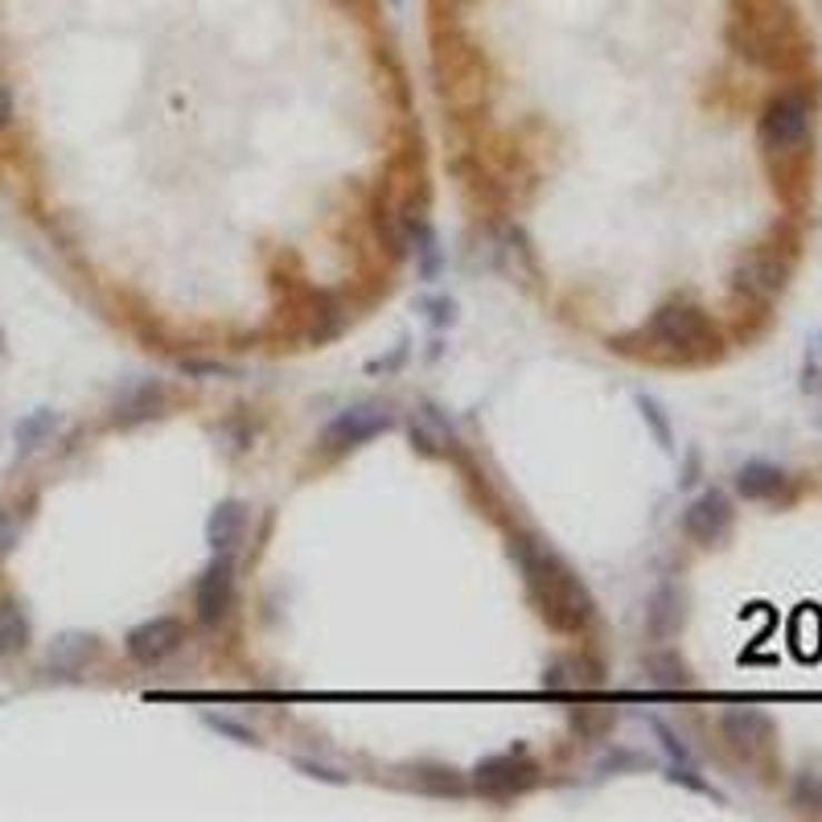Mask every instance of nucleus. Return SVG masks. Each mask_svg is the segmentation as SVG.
I'll return each mask as SVG.
<instances>
[{
  "label": "nucleus",
  "mask_w": 822,
  "mask_h": 822,
  "mask_svg": "<svg viewBox=\"0 0 822 822\" xmlns=\"http://www.w3.org/2000/svg\"><path fill=\"white\" fill-rule=\"evenodd\" d=\"M785 486H790V477L769 460H753L736 473V494L749 502H773L778 494H785Z\"/></svg>",
  "instance_id": "ddd939ff"
},
{
  "label": "nucleus",
  "mask_w": 822,
  "mask_h": 822,
  "mask_svg": "<svg viewBox=\"0 0 822 822\" xmlns=\"http://www.w3.org/2000/svg\"><path fill=\"white\" fill-rule=\"evenodd\" d=\"M810 99L794 87L769 95V103L761 108V120H756V140H761V152H765L773 165L798 161L806 157L810 149Z\"/></svg>",
  "instance_id": "f03ea898"
},
{
  "label": "nucleus",
  "mask_w": 822,
  "mask_h": 822,
  "mask_svg": "<svg viewBox=\"0 0 822 822\" xmlns=\"http://www.w3.org/2000/svg\"><path fill=\"white\" fill-rule=\"evenodd\" d=\"M50 428H55V416H46V412H38V416H29L26 424L17 428V440H21L26 448H33V440H38V436H46Z\"/></svg>",
  "instance_id": "4be33fe9"
},
{
  "label": "nucleus",
  "mask_w": 822,
  "mask_h": 822,
  "mask_svg": "<svg viewBox=\"0 0 822 822\" xmlns=\"http://www.w3.org/2000/svg\"><path fill=\"white\" fill-rule=\"evenodd\" d=\"M244 526H247V511L244 502H222L215 514H210V523H206V539L215 552L227 555L235 543L244 539Z\"/></svg>",
  "instance_id": "2eb2a0df"
},
{
  "label": "nucleus",
  "mask_w": 822,
  "mask_h": 822,
  "mask_svg": "<svg viewBox=\"0 0 822 822\" xmlns=\"http://www.w3.org/2000/svg\"><path fill=\"white\" fill-rule=\"evenodd\" d=\"M419 790H428V794H465V782H460L453 769H419Z\"/></svg>",
  "instance_id": "aec40b11"
},
{
  "label": "nucleus",
  "mask_w": 822,
  "mask_h": 822,
  "mask_svg": "<svg viewBox=\"0 0 822 822\" xmlns=\"http://www.w3.org/2000/svg\"><path fill=\"white\" fill-rule=\"evenodd\" d=\"M646 671H650V683H654V687L683 691V687L691 683L687 662L679 658V654H650V658H646Z\"/></svg>",
  "instance_id": "a211bd4d"
},
{
  "label": "nucleus",
  "mask_w": 822,
  "mask_h": 822,
  "mask_svg": "<svg viewBox=\"0 0 822 822\" xmlns=\"http://www.w3.org/2000/svg\"><path fill=\"white\" fill-rule=\"evenodd\" d=\"M26 646H29L26 613H21L13 601H4V605H0V654H21Z\"/></svg>",
  "instance_id": "6ab92c4d"
},
{
  "label": "nucleus",
  "mask_w": 822,
  "mask_h": 822,
  "mask_svg": "<svg viewBox=\"0 0 822 822\" xmlns=\"http://www.w3.org/2000/svg\"><path fill=\"white\" fill-rule=\"evenodd\" d=\"M412 440L424 445L428 453H445L453 445V432H448V424L432 407H419V412H412Z\"/></svg>",
  "instance_id": "f3484780"
},
{
  "label": "nucleus",
  "mask_w": 822,
  "mask_h": 822,
  "mask_svg": "<svg viewBox=\"0 0 822 822\" xmlns=\"http://www.w3.org/2000/svg\"><path fill=\"white\" fill-rule=\"evenodd\" d=\"M732 526V502L720 494V489H707L700 498L691 502L687 514H683V531H687L691 539L703 543V547H712L729 535Z\"/></svg>",
  "instance_id": "6e6552de"
},
{
  "label": "nucleus",
  "mask_w": 822,
  "mask_h": 822,
  "mask_svg": "<svg viewBox=\"0 0 822 822\" xmlns=\"http://www.w3.org/2000/svg\"><path fill=\"white\" fill-rule=\"evenodd\" d=\"M95 658V642L91 637H82V634H67V637H58L55 646H50V666L62 674H75L82 671L87 662Z\"/></svg>",
  "instance_id": "dca6fc26"
},
{
  "label": "nucleus",
  "mask_w": 822,
  "mask_h": 822,
  "mask_svg": "<svg viewBox=\"0 0 822 822\" xmlns=\"http://www.w3.org/2000/svg\"><path fill=\"white\" fill-rule=\"evenodd\" d=\"M514 559L523 567L526 588L535 596V605L543 608V617L552 621L555 630H572V634H576V630H584V625L593 621V596H588V588L580 584V576L552 552V547H543L539 539L518 535V539H514Z\"/></svg>",
  "instance_id": "f257e3e1"
},
{
  "label": "nucleus",
  "mask_w": 822,
  "mask_h": 822,
  "mask_svg": "<svg viewBox=\"0 0 822 822\" xmlns=\"http://www.w3.org/2000/svg\"><path fill=\"white\" fill-rule=\"evenodd\" d=\"M576 724L584 732H596V729H605V724H613V712H593V707H588V712L576 715Z\"/></svg>",
  "instance_id": "393cba45"
},
{
  "label": "nucleus",
  "mask_w": 822,
  "mask_h": 822,
  "mask_svg": "<svg viewBox=\"0 0 822 822\" xmlns=\"http://www.w3.org/2000/svg\"><path fill=\"white\" fill-rule=\"evenodd\" d=\"M186 642V625L177 617H152L145 625H136L128 634V654H132L140 666H152V662L169 658L177 646Z\"/></svg>",
  "instance_id": "0eeeda50"
},
{
  "label": "nucleus",
  "mask_w": 822,
  "mask_h": 822,
  "mask_svg": "<svg viewBox=\"0 0 822 822\" xmlns=\"http://www.w3.org/2000/svg\"><path fill=\"white\" fill-rule=\"evenodd\" d=\"M387 424H392L387 407H378V404L346 407V412L325 428V448H329V453H341V448H350V445H363V440H370V436L383 432Z\"/></svg>",
  "instance_id": "39448f33"
},
{
  "label": "nucleus",
  "mask_w": 822,
  "mask_h": 822,
  "mask_svg": "<svg viewBox=\"0 0 822 822\" xmlns=\"http://www.w3.org/2000/svg\"><path fill=\"white\" fill-rule=\"evenodd\" d=\"M650 337H654V346L683 354V358H703V354H715V346H720V334L707 321V313L695 309V305H683V300L662 305L650 317Z\"/></svg>",
  "instance_id": "7ed1b4c3"
},
{
  "label": "nucleus",
  "mask_w": 822,
  "mask_h": 822,
  "mask_svg": "<svg viewBox=\"0 0 822 822\" xmlns=\"http://www.w3.org/2000/svg\"><path fill=\"white\" fill-rule=\"evenodd\" d=\"M531 782H535V765L514 753L494 756V761L477 765V773H473V785L489 798H511V794H518V790H526Z\"/></svg>",
  "instance_id": "1a4fd4ad"
},
{
  "label": "nucleus",
  "mask_w": 822,
  "mask_h": 822,
  "mask_svg": "<svg viewBox=\"0 0 822 822\" xmlns=\"http://www.w3.org/2000/svg\"><path fill=\"white\" fill-rule=\"evenodd\" d=\"M785 284H790V259L782 251H773V247H753V251H744L736 259V268H732V288H736V297L753 300V305H769V300H778L785 293Z\"/></svg>",
  "instance_id": "20e7f679"
},
{
  "label": "nucleus",
  "mask_w": 822,
  "mask_h": 822,
  "mask_svg": "<svg viewBox=\"0 0 822 822\" xmlns=\"http://www.w3.org/2000/svg\"><path fill=\"white\" fill-rule=\"evenodd\" d=\"M596 683H601V671L588 658H559L543 674L547 691H593Z\"/></svg>",
  "instance_id": "4468645a"
},
{
  "label": "nucleus",
  "mask_w": 822,
  "mask_h": 822,
  "mask_svg": "<svg viewBox=\"0 0 822 822\" xmlns=\"http://www.w3.org/2000/svg\"><path fill=\"white\" fill-rule=\"evenodd\" d=\"M720 732H724V741L744 756H756V753H769L773 749V720L765 712H756V707H732V712L720 715Z\"/></svg>",
  "instance_id": "423d86ee"
},
{
  "label": "nucleus",
  "mask_w": 822,
  "mask_h": 822,
  "mask_svg": "<svg viewBox=\"0 0 822 822\" xmlns=\"http://www.w3.org/2000/svg\"><path fill=\"white\" fill-rule=\"evenodd\" d=\"M206 724H210V729H218V732H227V736H235V741H244V744H251V741H256L251 732H247V729H239L235 720H222V715H206Z\"/></svg>",
  "instance_id": "5701e85b"
},
{
  "label": "nucleus",
  "mask_w": 822,
  "mask_h": 822,
  "mask_svg": "<svg viewBox=\"0 0 822 822\" xmlns=\"http://www.w3.org/2000/svg\"><path fill=\"white\" fill-rule=\"evenodd\" d=\"M161 404H165L161 383H152V378H145V383H132V387H123V392L116 395V404H111V424L128 428V424L152 419L157 412H161Z\"/></svg>",
  "instance_id": "9b49d317"
},
{
  "label": "nucleus",
  "mask_w": 822,
  "mask_h": 822,
  "mask_svg": "<svg viewBox=\"0 0 822 822\" xmlns=\"http://www.w3.org/2000/svg\"><path fill=\"white\" fill-rule=\"evenodd\" d=\"M230 596H235L230 559H227V555H218L215 564L202 572V580H198V617H202L206 625L222 621V613L230 608Z\"/></svg>",
  "instance_id": "9d476101"
},
{
  "label": "nucleus",
  "mask_w": 822,
  "mask_h": 822,
  "mask_svg": "<svg viewBox=\"0 0 822 822\" xmlns=\"http://www.w3.org/2000/svg\"><path fill=\"white\" fill-rule=\"evenodd\" d=\"M642 412H646V419L654 424V432H658L662 445H671V428H666V419L658 416V404H654V399H642Z\"/></svg>",
  "instance_id": "b1692460"
},
{
  "label": "nucleus",
  "mask_w": 822,
  "mask_h": 822,
  "mask_svg": "<svg viewBox=\"0 0 822 822\" xmlns=\"http://www.w3.org/2000/svg\"><path fill=\"white\" fill-rule=\"evenodd\" d=\"M13 123V95H9V87H0V132Z\"/></svg>",
  "instance_id": "a878e982"
},
{
  "label": "nucleus",
  "mask_w": 822,
  "mask_h": 822,
  "mask_svg": "<svg viewBox=\"0 0 822 822\" xmlns=\"http://www.w3.org/2000/svg\"><path fill=\"white\" fill-rule=\"evenodd\" d=\"M794 802L802 810H814V814H822V782H819V778L802 773V778L794 782Z\"/></svg>",
  "instance_id": "412c9836"
},
{
  "label": "nucleus",
  "mask_w": 822,
  "mask_h": 822,
  "mask_svg": "<svg viewBox=\"0 0 822 822\" xmlns=\"http://www.w3.org/2000/svg\"><path fill=\"white\" fill-rule=\"evenodd\" d=\"M646 630L654 642H666V637L683 630V593H679V584H658V593L650 596Z\"/></svg>",
  "instance_id": "f8f14e48"
}]
</instances>
